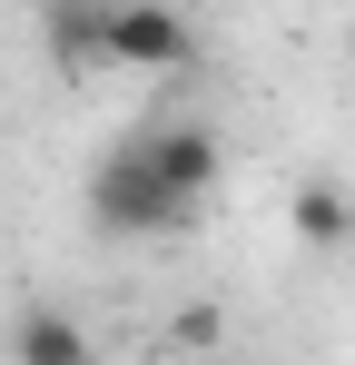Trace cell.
Instances as JSON below:
<instances>
[{
    "instance_id": "obj_5",
    "label": "cell",
    "mask_w": 355,
    "mask_h": 365,
    "mask_svg": "<svg viewBox=\"0 0 355 365\" xmlns=\"http://www.w3.org/2000/svg\"><path fill=\"white\" fill-rule=\"evenodd\" d=\"M148 148L168 158L178 187H197V197L217 187V128H197V119H158V128H148Z\"/></svg>"
},
{
    "instance_id": "obj_6",
    "label": "cell",
    "mask_w": 355,
    "mask_h": 365,
    "mask_svg": "<svg viewBox=\"0 0 355 365\" xmlns=\"http://www.w3.org/2000/svg\"><path fill=\"white\" fill-rule=\"evenodd\" d=\"M287 217H296L306 247H355V197H346L336 178H306V187L287 197Z\"/></svg>"
},
{
    "instance_id": "obj_1",
    "label": "cell",
    "mask_w": 355,
    "mask_h": 365,
    "mask_svg": "<svg viewBox=\"0 0 355 365\" xmlns=\"http://www.w3.org/2000/svg\"><path fill=\"white\" fill-rule=\"evenodd\" d=\"M197 207H207V197L168 178V158L148 148V128L118 138L109 158L89 168V227H99V237H187Z\"/></svg>"
},
{
    "instance_id": "obj_7",
    "label": "cell",
    "mask_w": 355,
    "mask_h": 365,
    "mask_svg": "<svg viewBox=\"0 0 355 365\" xmlns=\"http://www.w3.org/2000/svg\"><path fill=\"white\" fill-rule=\"evenodd\" d=\"M178 346H187V356H207V346H217V306H187V316H178L168 326Z\"/></svg>"
},
{
    "instance_id": "obj_8",
    "label": "cell",
    "mask_w": 355,
    "mask_h": 365,
    "mask_svg": "<svg viewBox=\"0 0 355 365\" xmlns=\"http://www.w3.org/2000/svg\"><path fill=\"white\" fill-rule=\"evenodd\" d=\"M346 60H355V40H346Z\"/></svg>"
},
{
    "instance_id": "obj_2",
    "label": "cell",
    "mask_w": 355,
    "mask_h": 365,
    "mask_svg": "<svg viewBox=\"0 0 355 365\" xmlns=\"http://www.w3.org/2000/svg\"><path fill=\"white\" fill-rule=\"evenodd\" d=\"M109 60L118 69H187L197 30L178 20L168 0H109Z\"/></svg>"
},
{
    "instance_id": "obj_4",
    "label": "cell",
    "mask_w": 355,
    "mask_h": 365,
    "mask_svg": "<svg viewBox=\"0 0 355 365\" xmlns=\"http://www.w3.org/2000/svg\"><path fill=\"white\" fill-rule=\"evenodd\" d=\"M40 30H50V60L69 79L109 60V0H40Z\"/></svg>"
},
{
    "instance_id": "obj_3",
    "label": "cell",
    "mask_w": 355,
    "mask_h": 365,
    "mask_svg": "<svg viewBox=\"0 0 355 365\" xmlns=\"http://www.w3.org/2000/svg\"><path fill=\"white\" fill-rule=\"evenodd\" d=\"M10 365H89V336H79V316H59L50 297H20L10 306Z\"/></svg>"
}]
</instances>
